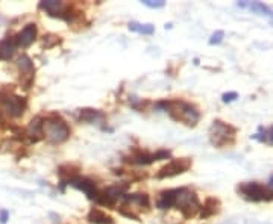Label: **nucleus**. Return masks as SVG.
Wrapping results in <instances>:
<instances>
[{
	"instance_id": "1",
	"label": "nucleus",
	"mask_w": 273,
	"mask_h": 224,
	"mask_svg": "<svg viewBox=\"0 0 273 224\" xmlns=\"http://www.w3.org/2000/svg\"><path fill=\"white\" fill-rule=\"evenodd\" d=\"M160 106L170 115L171 120L182 123L185 126L193 128L201 120L199 109L185 100H167V101H161Z\"/></svg>"
},
{
	"instance_id": "2",
	"label": "nucleus",
	"mask_w": 273,
	"mask_h": 224,
	"mask_svg": "<svg viewBox=\"0 0 273 224\" xmlns=\"http://www.w3.org/2000/svg\"><path fill=\"white\" fill-rule=\"evenodd\" d=\"M173 208L179 209L185 218H193L201 212V201L194 191L179 188L173 190Z\"/></svg>"
},
{
	"instance_id": "3",
	"label": "nucleus",
	"mask_w": 273,
	"mask_h": 224,
	"mask_svg": "<svg viewBox=\"0 0 273 224\" xmlns=\"http://www.w3.org/2000/svg\"><path fill=\"white\" fill-rule=\"evenodd\" d=\"M41 133L50 144H63L70 138V128L60 115H50L43 120Z\"/></svg>"
},
{
	"instance_id": "4",
	"label": "nucleus",
	"mask_w": 273,
	"mask_h": 224,
	"mask_svg": "<svg viewBox=\"0 0 273 224\" xmlns=\"http://www.w3.org/2000/svg\"><path fill=\"white\" fill-rule=\"evenodd\" d=\"M237 139V129L222 120H214L209 128V141L217 149L234 146Z\"/></svg>"
},
{
	"instance_id": "5",
	"label": "nucleus",
	"mask_w": 273,
	"mask_h": 224,
	"mask_svg": "<svg viewBox=\"0 0 273 224\" xmlns=\"http://www.w3.org/2000/svg\"><path fill=\"white\" fill-rule=\"evenodd\" d=\"M237 192L241 198L247 200V201H272L273 200V191L263 184L258 182H244L240 184L237 187Z\"/></svg>"
},
{
	"instance_id": "6",
	"label": "nucleus",
	"mask_w": 273,
	"mask_h": 224,
	"mask_svg": "<svg viewBox=\"0 0 273 224\" xmlns=\"http://www.w3.org/2000/svg\"><path fill=\"white\" fill-rule=\"evenodd\" d=\"M191 168V159L188 158H181V159L170 160L167 165H164L158 173L157 177L158 179H167V177H174L179 174H184L185 171H188Z\"/></svg>"
},
{
	"instance_id": "7",
	"label": "nucleus",
	"mask_w": 273,
	"mask_h": 224,
	"mask_svg": "<svg viewBox=\"0 0 273 224\" xmlns=\"http://www.w3.org/2000/svg\"><path fill=\"white\" fill-rule=\"evenodd\" d=\"M68 185H71L73 188H76V190H79V191L85 192L87 194V197L90 198V200H98V197H99V190L96 188V184L93 182V180H90V179H87V177H81V176H74V177H71L70 180H68Z\"/></svg>"
},
{
	"instance_id": "8",
	"label": "nucleus",
	"mask_w": 273,
	"mask_h": 224,
	"mask_svg": "<svg viewBox=\"0 0 273 224\" xmlns=\"http://www.w3.org/2000/svg\"><path fill=\"white\" fill-rule=\"evenodd\" d=\"M26 100L23 97L11 96L3 101V111L6 112L8 117L11 118H18L25 114L26 111Z\"/></svg>"
},
{
	"instance_id": "9",
	"label": "nucleus",
	"mask_w": 273,
	"mask_h": 224,
	"mask_svg": "<svg viewBox=\"0 0 273 224\" xmlns=\"http://www.w3.org/2000/svg\"><path fill=\"white\" fill-rule=\"evenodd\" d=\"M40 9H43L44 12H47L50 17H60V18H68V5L64 2H58V0H46L40 3Z\"/></svg>"
},
{
	"instance_id": "10",
	"label": "nucleus",
	"mask_w": 273,
	"mask_h": 224,
	"mask_svg": "<svg viewBox=\"0 0 273 224\" xmlns=\"http://www.w3.org/2000/svg\"><path fill=\"white\" fill-rule=\"evenodd\" d=\"M237 6L246 8V9H249V11H252V12H255L258 15L267 17L269 22H270V25H273V9L269 8L267 5H264L263 2H239Z\"/></svg>"
},
{
	"instance_id": "11",
	"label": "nucleus",
	"mask_w": 273,
	"mask_h": 224,
	"mask_svg": "<svg viewBox=\"0 0 273 224\" xmlns=\"http://www.w3.org/2000/svg\"><path fill=\"white\" fill-rule=\"evenodd\" d=\"M36 38V25L35 23H29L26 25L22 32L17 35V46H22V47H29Z\"/></svg>"
},
{
	"instance_id": "12",
	"label": "nucleus",
	"mask_w": 273,
	"mask_h": 224,
	"mask_svg": "<svg viewBox=\"0 0 273 224\" xmlns=\"http://www.w3.org/2000/svg\"><path fill=\"white\" fill-rule=\"evenodd\" d=\"M79 120L84 121V123H88V125H99L105 120L103 114L98 109H81L79 111Z\"/></svg>"
},
{
	"instance_id": "13",
	"label": "nucleus",
	"mask_w": 273,
	"mask_h": 224,
	"mask_svg": "<svg viewBox=\"0 0 273 224\" xmlns=\"http://www.w3.org/2000/svg\"><path fill=\"white\" fill-rule=\"evenodd\" d=\"M220 211V201L216 197H208L205 200L204 205H201V217L202 218H209L216 214H219Z\"/></svg>"
},
{
	"instance_id": "14",
	"label": "nucleus",
	"mask_w": 273,
	"mask_h": 224,
	"mask_svg": "<svg viewBox=\"0 0 273 224\" xmlns=\"http://www.w3.org/2000/svg\"><path fill=\"white\" fill-rule=\"evenodd\" d=\"M17 50V39L15 38H5L0 41V59L6 61L14 56Z\"/></svg>"
},
{
	"instance_id": "15",
	"label": "nucleus",
	"mask_w": 273,
	"mask_h": 224,
	"mask_svg": "<svg viewBox=\"0 0 273 224\" xmlns=\"http://www.w3.org/2000/svg\"><path fill=\"white\" fill-rule=\"evenodd\" d=\"M17 65H18L22 74H23L25 77H28L29 82L32 84V80H34L35 68L34 64H32V61H31V58H29L28 55H22V56L18 58V61H17Z\"/></svg>"
},
{
	"instance_id": "16",
	"label": "nucleus",
	"mask_w": 273,
	"mask_h": 224,
	"mask_svg": "<svg viewBox=\"0 0 273 224\" xmlns=\"http://www.w3.org/2000/svg\"><path fill=\"white\" fill-rule=\"evenodd\" d=\"M87 220L93 224H114V220L109 215H106L101 209H91L88 212Z\"/></svg>"
},
{
	"instance_id": "17",
	"label": "nucleus",
	"mask_w": 273,
	"mask_h": 224,
	"mask_svg": "<svg viewBox=\"0 0 273 224\" xmlns=\"http://www.w3.org/2000/svg\"><path fill=\"white\" fill-rule=\"evenodd\" d=\"M157 206H158V209H161V211H166V209L173 208V190L161 192L160 197H158Z\"/></svg>"
},
{
	"instance_id": "18",
	"label": "nucleus",
	"mask_w": 273,
	"mask_h": 224,
	"mask_svg": "<svg viewBox=\"0 0 273 224\" xmlns=\"http://www.w3.org/2000/svg\"><path fill=\"white\" fill-rule=\"evenodd\" d=\"M128 26H129V31L143 33V35H152V33L155 32V26L150 25V23H147V25H141V23H136V22H131Z\"/></svg>"
},
{
	"instance_id": "19",
	"label": "nucleus",
	"mask_w": 273,
	"mask_h": 224,
	"mask_svg": "<svg viewBox=\"0 0 273 224\" xmlns=\"http://www.w3.org/2000/svg\"><path fill=\"white\" fill-rule=\"evenodd\" d=\"M131 164H135V165H149V164H152V162H155L153 160V155H150V153H143V152H140V153H135V155H132L131 156V159H128Z\"/></svg>"
},
{
	"instance_id": "20",
	"label": "nucleus",
	"mask_w": 273,
	"mask_h": 224,
	"mask_svg": "<svg viewBox=\"0 0 273 224\" xmlns=\"http://www.w3.org/2000/svg\"><path fill=\"white\" fill-rule=\"evenodd\" d=\"M254 138L258 139V141H261V142H266V144L273 146V126L267 129L260 128V133L254 135Z\"/></svg>"
},
{
	"instance_id": "21",
	"label": "nucleus",
	"mask_w": 273,
	"mask_h": 224,
	"mask_svg": "<svg viewBox=\"0 0 273 224\" xmlns=\"http://www.w3.org/2000/svg\"><path fill=\"white\" fill-rule=\"evenodd\" d=\"M223 36H225V32L223 31H216V32L211 35V38H209V44L211 46H217V44H220L222 41H223Z\"/></svg>"
},
{
	"instance_id": "22",
	"label": "nucleus",
	"mask_w": 273,
	"mask_h": 224,
	"mask_svg": "<svg viewBox=\"0 0 273 224\" xmlns=\"http://www.w3.org/2000/svg\"><path fill=\"white\" fill-rule=\"evenodd\" d=\"M143 5H146L147 8L158 9V8H164L166 2H163V0H143Z\"/></svg>"
},
{
	"instance_id": "23",
	"label": "nucleus",
	"mask_w": 273,
	"mask_h": 224,
	"mask_svg": "<svg viewBox=\"0 0 273 224\" xmlns=\"http://www.w3.org/2000/svg\"><path fill=\"white\" fill-rule=\"evenodd\" d=\"M170 150H158L157 153H153V160H163L170 158Z\"/></svg>"
},
{
	"instance_id": "24",
	"label": "nucleus",
	"mask_w": 273,
	"mask_h": 224,
	"mask_svg": "<svg viewBox=\"0 0 273 224\" xmlns=\"http://www.w3.org/2000/svg\"><path fill=\"white\" fill-rule=\"evenodd\" d=\"M236 98H239V94H237L236 91H231V93H225V94L222 96L223 103H231V101H234Z\"/></svg>"
},
{
	"instance_id": "25",
	"label": "nucleus",
	"mask_w": 273,
	"mask_h": 224,
	"mask_svg": "<svg viewBox=\"0 0 273 224\" xmlns=\"http://www.w3.org/2000/svg\"><path fill=\"white\" fill-rule=\"evenodd\" d=\"M8 218H9V212L5 211V209H2V211H0V223L5 224L8 221Z\"/></svg>"
}]
</instances>
